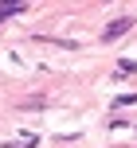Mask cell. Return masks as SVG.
<instances>
[{
  "mask_svg": "<svg viewBox=\"0 0 137 148\" xmlns=\"http://www.w3.org/2000/svg\"><path fill=\"white\" fill-rule=\"evenodd\" d=\"M129 27H133V16H118V20H110L106 27H102V39H106V43H114V39L125 35Z\"/></svg>",
  "mask_w": 137,
  "mask_h": 148,
  "instance_id": "1",
  "label": "cell"
},
{
  "mask_svg": "<svg viewBox=\"0 0 137 148\" xmlns=\"http://www.w3.org/2000/svg\"><path fill=\"white\" fill-rule=\"evenodd\" d=\"M28 12V4H20V0H12V4H0V23L8 20V16H24Z\"/></svg>",
  "mask_w": 137,
  "mask_h": 148,
  "instance_id": "2",
  "label": "cell"
},
{
  "mask_svg": "<svg viewBox=\"0 0 137 148\" xmlns=\"http://www.w3.org/2000/svg\"><path fill=\"white\" fill-rule=\"evenodd\" d=\"M35 144H39V136H31V133H28V136H20V140H8L4 148H35Z\"/></svg>",
  "mask_w": 137,
  "mask_h": 148,
  "instance_id": "3",
  "label": "cell"
},
{
  "mask_svg": "<svg viewBox=\"0 0 137 148\" xmlns=\"http://www.w3.org/2000/svg\"><path fill=\"white\" fill-rule=\"evenodd\" d=\"M43 105H47V97H43V94H31V97H24L20 109H43Z\"/></svg>",
  "mask_w": 137,
  "mask_h": 148,
  "instance_id": "4",
  "label": "cell"
},
{
  "mask_svg": "<svg viewBox=\"0 0 137 148\" xmlns=\"http://www.w3.org/2000/svg\"><path fill=\"white\" fill-rule=\"evenodd\" d=\"M133 70H137L133 59H122V62H118V74H133Z\"/></svg>",
  "mask_w": 137,
  "mask_h": 148,
  "instance_id": "5",
  "label": "cell"
},
{
  "mask_svg": "<svg viewBox=\"0 0 137 148\" xmlns=\"http://www.w3.org/2000/svg\"><path fill=\"white\" fill-rule=\"evenodd\" d=\"M133 101H137V94H122V97L114 101V109H118V105H133Z\"/></svg>",
  "mask_w": 137,
  "mask_h": 148,
  "instance_id": "6",
  "label": "cell"
}]
</instances>
